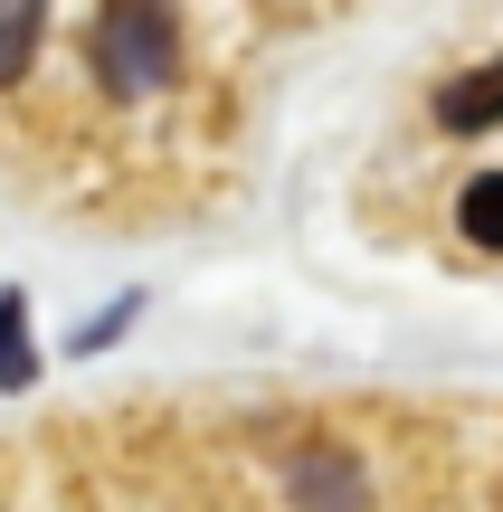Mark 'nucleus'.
Returning a JSON list of instances; mask_svg holds the SVG:
<instances>
[{
	"label": "nucleus",
	"mask_w": 503,
	"mask_h": 512,
	"mask_svg": "<svg viewBox=\"0 0 503 512\" xmlns=\"http://www.w3.org/2000/svg\"><path fill=\"white\" fill-rule=\"evenodd\" d=\"M0 380H29V361H19V294H0Z\"/></svg>",
	"instance_id": "obj_5"
},
{
	"label": "nucleus",
	"mask_w": 503,
	"mask_h": 512,
	"mask_svg": "<svg viewBox=\"0 0 503 512\" xmlns=\"http://www.w3.org/2000/svg\"><path fill=\"white\" fill-rule=\"evenodd\" d=\"M456 228H466L475 247H503V171L466 181V200H456Z\"/></svg>",
	"instance_id": "obj_3"
},
{
	"label": "nucleus",
	"mask_w": 503,
	"mask_h": 512,
	"mask_svg": "<svg viewBox=\"0 0 503 512\" xmlns=\"http://www.w3.org/2000/svg\"><path fill=\"white\" fill-rule=\"evenodd\" d=\"M29 48H38V10H0V76H19Z\"/></svg>",
	"instance_id": "obj_4"
},
{
	"label": "nucleus",
	"mask_w": 503,
	"mask_h": 512,
	"mask_svg": "<svg viewBox=\"0 0 503 512\" xmlns=\"http://www.w3.org/2000/svg\"><path fill=\"white\" fill-rule=\"evenodd\" d=\"M181 57V19L171 10H105L95 19V67L105 86H162Z\"/></svg>",
	"instance_id": "obj_1"
},
{
	"label": "nucleus",
	"mask_w": 503,
	"mask_h": 512,
	"mask_svg": "<svg viewBox=\"0 0 503 512\" xmlns=\"http://www.w3.org/2000/svg\"><path fill=\"white\" fill-rule=\"evenodd\" d=\"M494 114H503V57L475 67V76H456V86H437V124L447 133H485Z\"/></svg>",
	"instance_id": "obj_2"
}]
</instances>
